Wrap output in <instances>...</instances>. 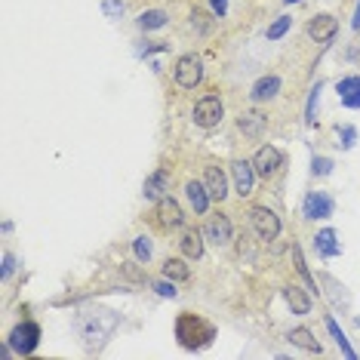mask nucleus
I'll list each match as a JSON object with an SVG mask.
<instances>
[{
    "instance_id": "nucleus-1",
    "label": "nucleus",
    "mask_w": 360,
    "mask_h": 360,
    "mask_svg": "<svg viewBox=\"0 0 360 360\" xmlns=\"http://www.w3.org/2000/svg\"><path fill=\"white\" fill-rule=\"evenodd\" d=\"M212 339H216V323L210 317L194 314V311H182L176 317V342L185 351H200L212 345Z\"/></svg>"
},
{
    "instance_id": "nucleus-2",
    "label": "nucleus",
    "mask_w": 360,
    "mask_h": 360,
    "mask_svg": "<svg viewBox=\"0 0 360 360\" xmlns=\"http://www.w3.org/2000/svg\"><path fill=\"white\" fill-rule=\"evenodd\" d=\"M114 326H117V314L114 311H86L84 317H80V333H84L86 339V348H99L105 339L114 333Z\"/></svg>"
},
{
    "instance_id": "nucleus-3",
    "label": "nucleus",
    "mask_w": 360,
    "mask_h": 360,
    "mask_svg": "<svg viewBox=\"0 0 360 360\" xmlns=\"http://www.w3.org/2000/svg\"><path fill=\"white\" fill-rule=\"evenodd\" d=\"M191 117H194V124H198L200 129H216L219 124H222V117H225V105H222L219 96L207 93V96H200V99L194 102Z\"/></svg>"
},
{
    "instance_id": "nucleus-4",
    "label": "nucleus",
    "mask_w": 360,
    "mask_h": 360,
    "mask_svg": "<svg viewBox=\"0 0 360 360\" xmlns=\"http://www.w3.org/2000/svg\"><path fill=\"white\" fill-rule=\"evenodd\" d=\"M173 77H176V84L182 89H194L203 80V59L200 56H194V53L179 56L176 68H173Z\"/></svg>"
},
{
    "instance_id": "nucleus-5",
    "label": "nucleus",
    "mask_w": 360,
    "mask_h": 360,
    "mask_svg": "<svg viewBox=\"0 0 360 360\" xmlns=\"http://www.w3.org/2000/svg\"><path fill=\"white\" fill-rule=\"evenodd\" d=\"M250 225H252V231H256L259 240H265V243L277 240V234H281V219H277L274 210H268V207H250Z\"/></svg>"
},
{
    "instance_id": "nucleus-6",
    "label": "nucleus",
    "mask_w": 360,
    "mask_h": 360,
    "mask_svg": "<svg viewBox=\"0 0 360 360\" xmlns=\"http://www.w3.org/2000/svg\"><path fill=\"white\" fill-rule=\"evenodd\" d=\"M37 345H40V326H37L34 321H22L19 326H13V333H10V348L15 351V354L28 357Z\"/></svg>"
},
{
    "instance_id": "nucleus-7",
    "label": "nucleus",
    "mask_w": 360,
    "mask_h": 360,
    "mask_svg": "<svg viewBox=\"0 0 360 360\" xmlns=\"http://www.w3.org/2000/svg\"><path fill=\"white\" fill-rule=\"evenodd\" d=\"M281 167H283V151L274 148V145H262V148L252 154V169H256V176H262V179L277 176Z\"/></svg>"
},
{
    "instance_id": "nucleus-8",
    "label": "nucleus",
    "mask_w": 360,
    "mask_h": 360,
    "mask_svg": "<svg viewBox=\"0 0 360 360\" xmlns=\"http://www.w3.org/2000/svg\"><path fill=\"white\" fill-rule=\"evenodd\" d=\"M203 237H207L210 243H216V247H228V243L234 240L231 219L222 216V212H216V216H210V222L203 225Z\"/></svg>"
},
{
    "instance_id": "nucleus-9",
    "label": "nucleus",
    "mask_w": 360,
    "mask_h": 360,
    "mask_svg": "<svg viewBox=\"0 0 360 360\" xmlns=\"http://www.w3.org/2000/svg\"><path fill=\"white\" fill-rule=\"evenodd\" d=\"M302 212H305L308 219H330L335 212V200L326 191H308L305 203H302Z\"/></svg>"
},
{
    "instance_id": "nucleus-10",
    "label": "nucleus",
    "mask_w": 360,
    "mask_h": 360,
    "mask_svg": "<svg viewBox=\"0 0 360 360\" xmlns=\"http://www.w3.org/2000/svg\"><path fill=\"white\" fill-rule=\"evenodd\" d=\"M305 31H308L311 40H317V44H326V40H333L335 31H339V19L330 15V13H321V15H314V19L308 22Z\"/></svg>"
},
{
    "instance_id": "nucleus-11",
    "label": "nucleus",
    "mask_w": 360,
    "mask_h": 360,
    "mask_svg": "<svg viewBox=\"0 0 360 360\" xmlns=\"http://www.w3.org/2000/svg\"><path fill=\"white\" fill-rule=\"evenodd\" d=\"M231 176H234V188L240 198H250L252 185H256V169H252V160H234L231 163Z\"/></svg>"
},
{
    "instance_id": "nucleus-12",
    "label": "nucleus",
    "mask_w": 360,
    "mask_h": 360,
    "mask_svg": "<svg viewBox=\"0 0 360 360\" xmlns=\"http://www.w3.org/2000/svg\"><path fill=\"white\" fill-rule=\"evenodd\" d=\"M158 222H160V228H182L185 225V212H182V207H179V203L169 198H160L158 200Z\"/></svg>"
},
{
    "instance_id": "nucleus-13",
    "label": "nucleus",
    "mask_w": 360,
    "mask_h": 360,
    "mask_svg": "<svg viewBox=\"0 0 360 360\" xmlns=\"http://www.w3.org/2000/svg\"><path fill=\"white\" fill-rule=\"evenodd\" d=\"M169 169H154V173L145 179V188H142V194H145V200H160V198H167L169 194Z\"/></svg>"
},
{
    "instance_id": "nucleus-14",
    "label": "nucleus",
    "mask_w": 360,
    "mask_h": 360,
    "mask_svg": "<svg viewBox=\"0 0 360 360\" xmlns=\"http://www.w3.org/2000/svg\"><path fill=\"white\" fill-rule=\"evenodd\" d=\"M335 93H339V102L345 108H360V75H348L335 84Z\"/></svg>"
},
{
    "instance_id": "nucleus-15",
    "label": "nucleus",
    "mask_w": 360,
    "mask_h": 360,
    "mask_svg": "<svg viewBox=\"0 0 360 360\" xmlns=\"http://www.w3.org/2000/svg\"><path fill=\"white\" fill-rule=\"evenodd\" d=\"M203 185H207L210 198L222 203L228 198V179L222 173V167H207V173H203Z\"/></svg>"
},
{
    "instance_id": "nucleus-16",
    "label": "nucleus",
    "mask_w": 360,
    "mask_h": 360,
    "mask_svg": "<svg viewBox=\"0 0 360 360\" xmlns=\"http://www.w3.org/2000/svg\"><path fill=\"white\" fill-rule=\"evenodd\" d=\"M185 198H188V203H191V210L198 212V216H203V212L210 210V191H207V185L203 182H198V179H191V182L185 185Z\"/></svg>"
},
{
    "instance_id": "nucleus-17",
    "label": "nucleus",
    "mask_w": 360,
    "mask_h": 360,
    "mask_svg": "<svg viewBox=\"0 0 360 360\" xmlns=\"http://www.w3.org/2000/svg\"><path fill=\"white\" fill-rule=\"evenodd\" d=\"M237 127H240V133L247 139H262V133H265V127H268V117L262 111H243Z\"/></svg>"
},
{
    "instance_id": "nucleus-18",
    "label": "nucleus",
    "mask_w": 360,
    "mask_h": 360,
    "mask_svg": "<svg viewBox=\"0 0 360 360\" xmlns=\"http://www.w3.org/2000/svg\"><path fill=\"white\" fill-rule=\"evenodd\" d=\"M281 93V77L277 75H265L262 80H256L250 89V99L252 102H268V99H274V96Z\"/></svg>"
},
{
    "instance_id": "nucleus-19",
    "label": "nucleus",
    "mask_w": 360,
    "mask_h": 360,
    "mask_svg": "<svg viewBox=\"0 0 360 360\" xmlns=\"http://www.w3.org/2000/svg\"><path fill=\"white\" fill-rule=\"evenodd\" d=\"M179 250H182L185 259H200L203 256V231H198V228H185L182 240H179Z\"/></svg>"
},
{
    "instance_id": "nucleus-20",
    "label": "nucleus",
    "mask_w": 360,
    "mask_h": 360,
    "mask_svg": "<svg viewBox=\"0 0 360 360\" xmlns=\"http://www.w3.org/2000/svg\"><path fill=\"white\" fill-rule=\"evenodd\" d=\"M314 250L321 252L323 259H333V256H339L342 252V243H339V234L333 231V228H323L321 234L314 237Z\"/></svg>"
},
{
    "instance_id": "nucleus-21",
    "label": "nucleus",
    "mask_w": 360,
    "mask_h": 360,
    "mask_svg": "<svg viewBox=\"0 0 360 360\" xmlns=\"http://www.w3.org/2000/svg\"><path fill=\"white\" fill-rule=\"evenodd\" d=\"M283 296H286V305L292 308V314H308L311 311V299L305 296V290H302V286H286L283 290Z\"/></svg>"
},
{
    "instance_id": "nucleus-22",
    "label": "nucleus",
    "mask_w": 360,
    "mask_h": 360,
    "mask_svg": "<svg viewBox=\"0 0 360 360\" xmlns=\"http://www.w3.org/2000/svg\"><path fill=\"white\" fill-rule=\"evenodd\" d=\"M321 281L330 286V292H326V296H330V302H333V308H342V311H348V305H351V296L345 292V286H342L339 281H335V277H330V274H321Z\"/></svg>"
},
{
    "instance_id": "nucleus-23",
    "label": "nucleus",
    "mask_w": 360,
    "mask_h": 360,
    "mask_svg": "<svg viewBox=\"0 0 360 360\" xmlns=\"http://www.w3.org/2000/svg\"><path fill=\"white\" fill-rule=\"evenodd\" d=\"M290 342L292 345H299V348H305V351H311V354H321V342L314 339V333L311 330H305V326H296V330L290 333Z\"/></svg>"
},
{
    "instance_id": "nucleus-24",
    "label": "nucleus",
    "mask_w": 360,
    "mask_h": 360,
    "mask_svg": "<svg viewBox=\"0 0 360 360\" xmlns=\"http://www.w3.org/2000/svg\"><path fill=\"white\" fill-rule=\"evenodd\" d=\"M216 19L219 15L216 13H203V10H194L191 13V28H194V34H210L212 28H216Z\"/></svg>"
},
{
    "instance_id": "nucleus-25",
    "label": "nucleus",
    "mask_w": 360,
    "mask_h": 360,
    "mask_svg": "<svg viewBox=\"0 0 360 360\" xmlns=\"http://www.w3.org/2000/svg\"><path fill=\"white\" fill-rule=\"evenodd\" d=\"M169 22V15L163 13V10H145L142 15H139V28L142 31H158V28H163Z\"/></svg>"
},
{
    "instance_id": "nucleus-26",
    "label": "nucleus",
    "mask_w": 360,
    "mask_h": 360,
    "mask_svg": "<svg viewBox=\"0 0 360 360\" xmlns=\"http://www.w3.org/2000/svg\"><path fill=\"white\" fill-rule=\"evenodd\" d=\"M163 277H169V281H188L191 268L185 265V259H167L163 262Z\"/></svg>"
},
{
    "instance_id": "nucleus-27",
    "label": "nucleus",
    "mask_w": 360,
    "mask_h": 360,
    "mask_svg": "<svg viewBox=\"0 0 360 360\" xmlns=\"http://www.w3.org/2000/svg\"><path fill=\"white\" fill-rule=\"evenodd\" d=\"M326 326H330L333 339H335V342H339V348H342V351H345V354H348V357H354V348H351V345H348L345 333H342V330H339V326H335V321H333V317H326Z\"/></svg>"
},
{
    "instance_id": "nucleus-28",
    "label": "nucleus",
    "mask_w": 360,
    "mask_h": 360,
    "mask_svg": "<svg viewBox=\"0 0 360 360\" xmlns=\"http://www.w3.org/2000/svg\"><path fill=\"white\" fill-rule=\"evenodd\" d=\"M290 25H292L290 15H281V19H277L271 28H268V40H281V37L286 34V31H290Z\"/></svg>"
},
{
    "instance_id": "nucleus-29",
    "label": "nucleus",
    "mask_w": 360,
    "mask_h": 360,
    "mask_svg": "<svg viewBox=\"0 0 360 360\" xmlns=\"http://www.w3.org/2000/svg\"><path fill=\"white\" fill-rule=\"evenodd\" d=\"M133 252H136L139 262H148L151 259V240H148V237H136V240H133Z\"/></svg>"
},
{
    "instance_id": "nucleus-30",
    "label": "nucleus",
    "mask_w": 360,
    "mask_h": 360,
    "mask_svg": "<svg viewBox=\"0 0 360 360\" xmlns=\"http://www.w3.org/2000/svg\"><path fill=\"white\" fill-rule=\"evenodd\" d=\"M317 99H321V84H317L314 89H311V96H308V108H305V124H308V127L314 124V108H317Z\"/></svg>"
},
{
    "instance_id": "nucleus-31",
    "label": "nucleus",
    "mask_w": 360,
    "mask_h": 360,
    "mask_svg": "<svg viewBox=\"0 0 360 360\" xmlns=\"http://www.w3.org/2000/svg\"><path fill=\"white\" fill-rule=\"evenodd\" d=\"M311 173L314 176H330L333 173V160L330 158H314L311 160Z\"/></svg>"
},
{
    "instance_id": "nucleus-32",
    "label": "nucleus",
    "mask_w": 360,
    "mask_h": 360,
    "mask_svg": "<svg viewBox=\"0 0 360 360\" xmlns=\"http://www.w3.org/2000/svg\"><path fill=\"white\" fill-rule=\"evenodd\" d=\"M102 10H105V15H108V19H117V15L124 13V0H105Z\"/></svg>"
},
{
    "instance_id": "nucleus-33",
    "label": "nucleus",
    "mask_w": 360,
    "mask_h": 360,
    "mask_svg": "<svg viewBox=\"0 0 360 360\" xmlns=\"http://www.w3.org/2000/svg\"><path fill=\"white\" fill-rule=\"evenodd\" d=\"M339 139H342V148H351L354 145V139H357V129L354 127H339Z\"/></svg>"
},
{
    "instance_id": "nucleus-34",
    "label": "nucleus",
    "mask_w": 360,
    "mask_h": 360,
    "mask_svg": "<svg viewBox=\"0 0 360 360\" xmlns=\"http://www.w3.org/2000/svg\"><path fill=\"white\" fill-rule=\"evenodd\" d=\"M154 290H158L160 292V296L163 299H176V286H173V281H154Z\"/></svg>"
},
{
    "instance_id": "nucleus-35",
    "label": "nucleus",
    "mask_w": 360,
    "mask_h": 360,
    "mask_svg": "<svg viewBox=\"0 0 360 360\" xmlns=\"http://www.w3.org/2000/svg\"><path fill=\"white\" fill-rule=\"evenodd\" d=\"M210 6H212V13H216L219 19H225V13H228V0H210Z\"/></svg>"
},
{
    "instance_id": "nucleus-36",
    "label": "nucleus",
    "mask_w": 360,
    "mask_h": 360,
    "mask_svg": "<svg viewBox=\"0 0 360 360\" xmlns=\"http://www.w3.org/2000/svg\"><path fill=\"white\" fill-rule=\"evenodd\" d=\"M13 265H15V259L10 256V252H4V281L13 274Z\"/></svg>"
},
{
    "instance_id": "nucleus-37",
    "label": "nucleus",
    "mask_w": 360,
    "mask_h": 360,
    "mask_svg": "<svg viewBox=\"0 0 360 360\" xmlns=\"http://www.w3.org/2000/svg\"><path fill=\"white\" fill-rule=\"evenodd\" d=\"M351 28L360 31V4H357V10H354V19H351Z\"/></svg>"
},
{
    "instance_id": "nucleus-38",
    "label": "nucleus",
    "mask_w": 360,
    "mask_h": 360,
    "mask_svg": "<svg viewBox=\"0 0 360 360\" xmlns=\"http://www.w3.org/2000/svg\"><path fill=\"white\" fill-rule=\"evenodd\" d=\"M286 4H302V0H286Z\"/></svg>"
},
{
    "instance_id": "nucleus-39",
    "label": "nucleus",
    "mask_w": 360,
    "mask_h": 360,
    "mask_svg": "<svg viewBox=\"0 0 360 360\" xmlns=\"http://www.w3.org/2000/svg\"><path fill=\"white\" fill-rule=\"evenodd\" d=\"M357 326H360V317H357Z\"/></svg>"
}]
</instances>
